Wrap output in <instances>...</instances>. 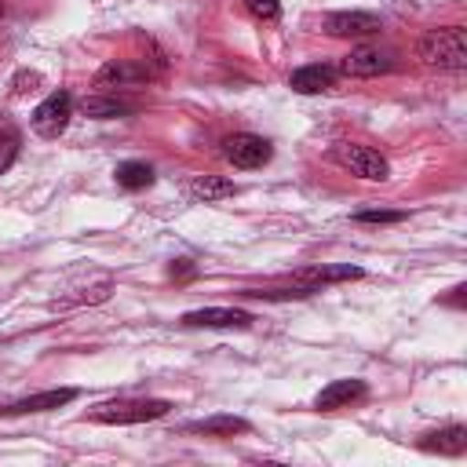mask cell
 <instances>
[{"instance_id":"4","label":"cell","mask_w":467,"mask_h":467,"mask_svg":"<svg viewBox=\"0 0 467 467\" xmlns=\"http://www.w3.org/2000/svg\"><path fill=\"white\" fill-rule=\"evenodd\" d=\"M73 117V95L69 91H51L36 109H33V131L40 139H58Z\"/></svg>"},{"instance_id":"20","label":"cell","mask_w":467,"mask_h":467,"mask_svg":"<svg viewBox=\"0 0 467 467\" xmlns=\"http://www.w3.org/2000/svg\"><path fill=\"white\" fill-rule=\"evenodd\" d=\"M40 73L36 69H18L15 73V80H11V95H29V91H36L40 88Z\"/></svg>"},{"instance_id":"15","label":"cell","mask_w":467,"mask_h":467,"mask_svg":"<svg viewBox=\"0 0 467 467\" xmlns=\"http://www.w3.org/2000/svg\"><path fill=\"white\" fill-rule=\"evenodd\" d=\"M186 431L208 434V438H234V434L248 431V420H241V416H208V420H193Z\"/></svg>"},{"instance_id":"13","label":"cell","mask_w":467,"mask_h":467,"mask_svg":"<svg viewBox=\"0 0 467 467\" xmlns=\"http://www.w3.org/2000/svg\"><path fill=\"white\" fill-rule=\"evenodd\" d=\"M296 277H299V285H303V288L321 292V285L358 281V277H361V266H350V263H343V266H306V270H299Z\"/></svg>"},{"instance_id":"16","label":"cell","mask_w":467,"mask_h":467,"mask_svg":"<svg viewBox=\"0 0 467 467\" xmlns=\"http://www.w3.org/2000/svg\"><path fill=\"white\" fill-rule=\"evenodd\" d=\"M190 193L197 197V201H223V197H234L237 193V186L230 182V179H219V175H197L193 182H190Z\"/></svg>"},{"instance_id":"12","label":"cell","mask_w":467,"mask_h":467,"mask_svg":"<svg viewBox=\"0 0 467 467\" xmlns=\"http://www.w3.org/2000/svg\"><path fill=\"white\" fill-rule=\"evenodd\" d=\"M365 398V379H332L321 394H317V409L321 412H336V409H347V405H354V401H361Z\"/></svg>"},{"instance_id":"14","label":"cell","mask_w":467,"mask_h":467,"mask_svg":"<svg viewBox=\"0 0 467 467\" xmlns=\"http://www.w3.org/2000/svg\"><path fill=\"white\" fill-rule=\"evenodd\" d=\"M420 449H427V452H441V456H460V452L467 449V427H460V423L441 427V431L427 434V438L420 441Z\"/></svg>"},{"instance_id":"1","label":"cell","mask_w":467,"mask_h":467,"mask_svg":"<svg viewBox=\"0 0 467 467\" xmlns=\"http://www.w3.org/2000/svg\"><path fill=\"white\" fill-rule=\"evenodd\" d=\"M416 55H420L423 66H434V69H463L467 66V33H463V26L431 29L427 36H420Z\"/></svg>"},{"instance_id":"21","label":"cell","mask_w":467,"mask_h":467,"mask_svg":"<svg viewBox=\"0 0 467 467\" xmlns=\"http://www.w3.org/2000/svg\"><path fill=\"white\" fill-rule=\"evenodd\" d=\"M405 212H387V208H368V212H354V223H401Z\"/></svg>"},{"instance_id":"2","label":"cell","mask_w":467,"mask_h":467,"mask_svg":"<svg viewBox=\"0 0 467 467\" xmlns=\"http://www.w3.org/2000/svg\"><path fill=\"white\" fill-rule=\"evenodd\" d=\"M171 401L164 398H120V401H102L88 412V420L95 423H109V427H120V423H150V420H161L168 416Z\"/></svg>"},{"instance_id":"18","label":"cell","mask_w":467,"mask_h":467,"mask_svg":"<svg viewBox=\"0 0 467 467\" xmlns=\"http://www.w3.org/2000/svg\"><path fill=\"white\" fill-rule=\"evenodd\" d=\"M84 113H88V117H95V120H109V117H124V113H131V102L91 95V99H84Z\"/></svg>"},{"instance_id":"9","label":"cell","mask_w":467,"mask_h":467,"mask_svg":"<svg viewBox=\"0 0 467 467\" xmlns=\"http://www.w3.org/2000/svg\"><path fill=\"white\" fill-rule=\"evenodd\" d=\"M379 29H383V22L368 11H336L325 18L328 36H376Z\"/></svg>"},{"instance_id":"5","label":"cell","mask_w":467,"mask_h":467,"mask_svg":"<svg viewBox=\"0 0 467 467\" xmlns=\"http://www.w3.org/2000/svg\"><path fill=\"white\" fill-rule=\"evenodd\" d=\"M153 77V69L142 58H113L95 73V88L99 91H113V88H139Z\"/></svg>"},{"instance_id":"10","label":"cell","mask_w":467,"mask_h":467,"mask_svg":"<svg viewBox=\"0 0 467 467\" xmlns=\"http://www.w3.org/2000/svg\"><path fill=\"white\" fill-rule=\"evenodd\" d=\"M77 398L73 387H58V390H40V394H29V398H18L11 405L0 409V416H29V412H51V409H62Z\"/></svg>"},{"instance_id":"22","label":"cell","mask_w":467,"mask_h":467,"mask_svg":"<svg viewBox=\"0 0 467 467\" xmlns=\"http://www.w3.org/2000/svg\"><path fill=\"white\" fill-rule=\"evenodd\" d=\"M244 7L259 18V22H274L281 15V4L277 0H244Z\"/></svg>"},{"instance_id":"19","label":"cell","mask_w":467,"mask_h":467,"mask_svg":"<svg viewBox=\"0 0 467 467\" xmlns=\"http://www.w3.org/2000/svg\"><path fill=\"white\" fill-rule=\"evenodd\" d=\"M15 157H18V131L15 128H4L0 131V175L15 164Z\"/></svg>"},{"instance_id":"8","label":"cell","mask_w":467,"mask_h":467,"mask_svg":"<svg viewBox=\"0 0 467 467\" xmlns=\"http://www.w3.org/2000/svg\"><path fill=\"white\" fill-rule=\"evenodd\" d=\"M390 66H394V58H390L387 51H379V47H368V44L350 47V51L339 58V73H347V77H379V73H387Z\"/></svg>"},{"instance_id":"11","label":"cell","mask_w":467,"mask_h":467,"mask_svg":"<svg viewBox=\"0 0 467 467\" xmlns=\"http://www.w3.org/2000/svg\"><path fill=\"white\" fill-rule=\"evenodd\" d=\"M336 80H339V69H336V66H321V62H314V66L296 69V73L288 77V88L299 91V95H321V91H332Z\"/></svg>"},{"instance_id":"7","label":"cell","mask_w":467,"mask_h":467,"mask_svg":"<svg viewBox=\"0 0 467 467\" xmlns=\"http://www.w3.org/2000/svg\"><path fill=\"white\" fill-rule=\"evenodd\" d=\"M179 321L186 328H248L255 317L237 306H201V310H186Z\"/></svg>"},{"instance_id":"23","label":"cell","mask_w":467,"mask_h":467,"mask_svg":"<svg viewBox=\"0 0 467 467\" xmlns=\"http://www.w3.org/2000/svg\"><path fill=\"white\" fill-rule=\"evenodd\" d=\"M168 274H171V277H179V281H186V277H193V263H190V259H175Z\"/></svg>"},{"instance_id":"6","label":"cell","mask_w":467,"mask_h":467,"mask_svg":"<svg viewBox=\"0 0 467 467\" xmlns=\"http://www.w3.org/2000/svg\"><path fill=\"white\" fill-rule=\"evenodd\" d=\"M270 142L263 135H252V131H237L223 142V157L234 164V168H263L270 161Z\"/></svg>"},{"instance_id":"17","label":"cell","mask_w":467,"mask_h":467,"mask_svg":"<svg viewBox=\"0 0 467 467\" xmlns=\"http://www.w3.org/2000/svg\"><path fill=\"white\" fill-rule=\"evenodd\" d=\"M113 179H117V186H124V190H146V186L153 182V168H150L146 161H124V164H117Z\"/></svg>"},{"instance_id":"24","label":"cell","mask_w":467,"mask_h":467,"mask_svg":"<svg viewBox=\"0 0 467 467\" xmlns=\"http://www.w3.org/2000/svg\"><path fill=\"white\" fill-rule=\"evenodd\" d=\"M0 15H4V4H0Z\"/></svg>"},{"instance_id":"3","label":"cell","mask_w":467,"mask_h":467,"mask_svg":"<svg viewBox=\"0 0 467 467\" xmlns=\"http://www.w3.org/2000/svg\"><path fill=\"white\" fill-rule=\"evenodd\" d=\"M332 157L358 179H368V182H387L390 179V164L383 153H376L372 146H358V142H339L332 150Z\"/></svg>"}]
</instances>
